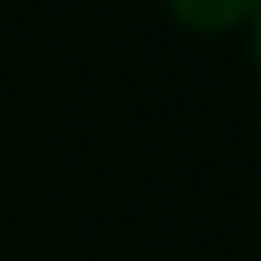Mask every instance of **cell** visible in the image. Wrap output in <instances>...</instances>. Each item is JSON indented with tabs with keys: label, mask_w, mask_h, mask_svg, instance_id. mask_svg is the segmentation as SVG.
Masks as SVG:
<instances>
[{
	"label": "cell",
	"mask_w": 261,
	"mask_h": 261,
	"mask_svg": "<svg viewBox=\"0 0 261 261\" xmlns=\"http://www.w3.org/2000/svg\"><path fill=\"white\" fill-rule=\"evenodd\" d=\"M186 35H231L256 20L261 0H161Z\"/></svg>",
	"instance_id": "cell-1"
},
{
	"label": "cell",
	"mask_w": 261,
	"mask_h": 261,
	"mask_svg": "<svg viewBox=\"0 0 261 261\" xmlns=\"http://www.w3.org/2000/svg\"><path fill=\"white\" fill-rule=\"evenodd\" d=\"M246 35H251V70H256V81H261V10H256V20L246 25Z\"/></svg>",
	"instance_id": "cell-2"
}]
</instances>
